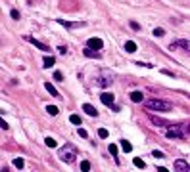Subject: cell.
<instances>
[{"mask_svg":"<svg viewBox=\"0 0 190 172\" xmlns=\"http://www.w3.org/2000/svg\"><path fill=\"white\" fill-rule=\"evenodd\" d=\"M188 136V128L186 124H181V126H173L167 130V138L169 140H184Z\"/></svg>","mask_w":190,"mask_h":172,"instance_id":"1","label":"cell"},{"mask_svg":"<svg viewBox=\"0 0 190 172\" xmlns=\"http://www.w3.org/2000/svg\"><path fill=\"white\" fill-rule=\"evenodd\" d=\"M146 107L148 109H154V111H171L173 105L169 101H163V100L154 98V100H146Z\"/></svg>","mask_w":190,"mask_h":172,"instance_id":"2","label":"cell"},{"mask_svg":"<svg viewBox=\"0 0 190 172\" xmlns=\"http://www.w3.org/2000/svg\"><path fill=\"white\" fill-rule=\"evenodd\" d=\"M60 159L63 161V163H73V161H75V149H73L71 145L63 147V149L60 151Z\"/></svg>","mask_w":190,"mask_h":172,"instance_id":"3","label":"cell"},{"mask_svg":"<svg viewBox=\"0 0 190 172\" xmlns=\"http://www.w3.org/2000/svg\"><path fill=\"white\" fill-rule=\"evenodd\" d=\"M87 46H88V48H92V50H102L104 48V40L98 38V36H92V38H88Z\"/></svg>","mask_w":190,"mask_h":172,"instance_id":"4","label":"cell"},{"mask_svg":"<svg viewBox=\"0 0 190 172\" xmlns=\"http://www.w3.org/2000/svg\"><path fill=\"white\" fill-rule=\"evenodd\" d=\"M25 40H27V42H31L35 46V48H39V50H42V52H50V48L48 46H46L44 42H40V40H36V38H33V36H25Z\"/></svg>","mask_w":190,"mask_h":172,"instance_id":"5","label":"cell"},{"mask_svg":"<svg viewBox=\"0 0 190 172\" xmlns=\"http://www.w3.org/2000/svg\"><path fill=\"white\" fill-rule=\"evenodd\" d=\"M58 23H60V25H63V27H67V29H75V27H84V25H87L84 21H75V23H73V21H65V19H58Z\"/></svg>","mask_w":190,"mask_h":172,"instance_id":"6","label":"cell"},{"mask_svg":"<svg viewBox=\"0 0 190 172\" xmlns=\"http://www.w3.org/2000/svg\"><path fill=\"white\" fill-rule=\"evenodd\" d=\"M100 100H102L104 105H109V107H112L115 98H113V94H109V92H102V94H100Z\"/></svg>","mask_w":190,"mask_h":172,"instance_id":"7","label":"cell"},{"mask_svg":"<svg viewBox=\"0 0 190 172\" xmlns=\"http://www.w3.org/2000/svg\"><path fill=\"white\" fill-rule=\"evenodd\" d=\"M83 111L87 113V115H90V117H98L96 107H94V105H90V103H84V105H83Z\"/></svg>","mask_w":190,"mask_h":172,"instance_id":"8","label":"cell"},{"mask_svg":"<svg viewBox=\"0 0 190 172\" xmlns=\"http://www.w3.org/2000/svg\"><path fill=\"white\" fill-rule=\"evenodd\" d=\"M171 50H177V48H184V50H188V40H179V42H173L171 46H169Z\"/></svg>","mask_w":190,"mask_h":172,"instance_id":"9","label":"cell"},{"mask_svg":"<svg viewBox=\"0 0 190 172\" xmlns=\"http://www.w3.org/2000/svg\"><path fill=\"white\" fill-rule=\"evenodd\" d=\"M131 100H133L135 103H140V101H144V94L138 92V90H135L133 94H131Z\"/></svg>","mask_w":190,"mask_h":172,"instance_id":"10","label":"cell"},{"mask_svg":"<svg viewBox=\"0 0 190 172\" xmlns=\"http://www.w3.org/2000/svg\"><path fill=\"white\" fill-rule=\"evenodd\" d=\"M44 88L48 90V94H50V96H54V98H62V96H60V92H58L56 88L50 84V82H44Z\"/></svg>","mask_w":190,"mask_h":172,"instance_id":"11","label":"cell"},{"mask_svg":"<svg viewBox=\"0 0 190 172\" xmlns=\"http://www.w3.org/2000/svg\"><path fill=\"white\" fill-rule=\"evenodd\" d=\"M125 50H127V54H135V52H136V44L133 42V40H127V42H125Z\"/></svg>","mask_w":190,"mask_h":172,"instance_id":"12","label":"cell"},{"mask_svg":"<svg viewBox=\"0 0 190 172\" xmlns=\"http://www.w3.org/2000/svg\"><path fill=\"white\" fill-rule=\"evenodd\" d=\"M175 168L177 170H188V163L182 161V159H179V161H175Z\"/></svg>","mask_w":190,"mask_h":172,"instance_id":"13","label":"cell"},{"mask_svg":"<svg viewBox=\"0 0 190 172\" xmlns=\"http://www.w3.org/2000/svg\"><path fill=\"white\" fill-rule=\"evenodd\" d=\"M150 121L154 122V124H160V126H169L167 121H163V119H157V117H154V115H150Z\"/></svg>","mask_w":190,"mask_h":172,"instance_id":"14","label":"cell"},{"mask_svg":"<svg viewBox=\"0 0 190 172\" xmlns=\"http://www.w3.org/2000/svg\"><path fill=\"white\" fill-rule=\"evenodd\" d=\"M83 54L87 56V57H96V59L100 57V54H98L96 50H92V48H87V50H83Z\"/></svg>","mask_w":190,"mask_h":172,"instance_id":"15","label":"cell"},{"mask_svg":"<svg viewBox=\"0 0 190 172\" xmlns=\"http://www.w3.org/2000/svg\"><path fill=\"white\" fill-rule=\"evenodd\" d=\"M121 147H123V151L125 153H129V151H133V145H131L127 140H121Z\"/></svg>","mask_w":190,"mask_h":172,"instance_id":"16","label":"cell"},{"mask_svg":"<svg viewBox=\"0 0 190 172\" xmlns=\"http://www.w3.org/2000/svg\"><path fill=\"white\" fill-rule=\"evenodd\" d=\"M46 111H48V113L52 115V117H56V115L60 113V109H58L56 105H48V107H46Z\"/></svg>","mask_w":190,"mask_h":172,"instance_id":"17","label":"cell"},{"mask_svg":"<svg viewBox=\"0 0 190 172\" xmlns=\"http://www.w3.org/2000/svg\"><path fill=\"white\" fill-rule=\"evenodd\" d=\"M54 57H52V56H46L44 57V67H52V65H54Z\"/></svg>","mask_w":190,"mask_h":172,"instance_id":"18","label":"cell"},{"mask_svg":"<svg viewBox=\"0 0 190 172\" xmlns=\"http://www.w3.org/2000/svg\"><path fill=\"white\" fill-rule=\"evenodd\" d=\"M44 143H46V145H48V147H56V145H58V142H56V140H54V138H50V136H48V138H46V140H44Z\"/></svg>","mask_w":190,"mask_h":172,"instance_id":"19","label":"cell"},{"mask_svg":"<svg viewBox=\"0 0 190 172\" xmlns=\"http://www.w3.org/2000/svg\"><path fill=\"white\" fill-rule=\"evenodd\" d=\"M96 84L98 86H109V84H112V80H109V79H98Z\"/></svg>","mask_w":190,"mask_h":172,"instance_id":"20","label":"cell"},{"mask_svg":"<svg viewBox=\"0 0 190 172\" xmlns=\"http://www.w3.org/2000/svg\"><path fill=\"white\" fill-rule=\"evenodd\" d=\"M23 164H25V161L23 159H14V166H15V168H23Z\"/></svg>","mask_w":190,"mask_h":172,"instance_id":"21","label":"cell"},{"mask_svg":"<svg viewBox=\"0 0 190 172\" xmlns=\"http://www.w3.org/2000/svg\"><path fill=\"white\" fill-rule=\"evenodd\" d=\"M133 164H135V166H138V168H144V166H146V164H144V161H142V159H138V157H136V159H133Z\"/></svg>","mask_w":190,"mask_h":172,"instance_id":"22","label":"cell"},{"mask_svg":"<svg viewBox=\"0 0 190 172\" xmlns=\"http://www.w3.org/2000/svg\"><path fill=\"white\" fill-rule=\"evenodd\" d=\"M69 121H71L73 124H81V117H79V115H71Z\"/></svg>","mask_w":190,"mask_h":172,"instance_id":"23","label":"cell"},{"mask_svg":"<svg viewBox=\"0 0 190 172\" xmlns=\"http://www.w3.org/2000/svg\"><path fill=\"white\" fill-rule=\"evenodd\" d=\"M108 149H109V153H112L113 157L117 155V145H115V143H109V147H108Z\"/></svg>","mask_w":190,"mask_h":172,"instance_id":"24","label":"cell"},{"mask_svg":"<svg viewBox=\"0 0 190 172\" xmlns=\"http://www.w3.org/2000/svg\"><path fill=\"white\" fill-rule=\"evenodd\" d=\"M165 35V31H163L161 27H157V29H154V36H163Z\"/></svg>","mask_w":190,"mask_h":172,"instance_id":"25","label":"cell"},{"mask_svg":"<svg viewBox=\"0 0 190 172\" xmlns=\"http://www.w3.org/2000/svg\"><path fill=\"white\" fill-rule=\"evenodd\" d=\"M81 170H90V163H88V161H83V163H81Z\"/></svg>","mask_w":190,"mask_h":172,"instance_id":"26","label":"cell"},{"mask_svg":"<svg viewBox=\"0 0 190 172\" xmlns=\"http://www.w3.org/2000/svg\"><path fill=\"white\" fill-rule=\"evenodd\" d=\"M98 136H100V138H108V130H106V128H100V130H98Z\"/></svg>","mask_w":190,"mask_h":172,"instance_id":"27","label":"cell"},{"mask_svg":"<svg viewBox=\"0 0 190 172\" xmlns=\"http://www.w3.org/2000/svg\"><path fill=\"white\" fill-rule=\"evenodd\" d=\"M77 134H79L81 138H87V136H88V134H87V130H84V128H79V130H77Z\"/></svg>","mask_w":190,"mask_h":172,"instance_id":"28","label":"cell"},{"mask_svg":"<svg viewBox=\"0 0 190 172\" xmlns=\"http://www.w3.org/2000/svg\"><path fill=\"white\" fill-rule=\"evenodd\" d=\"M152 157H156V159H163L165 155H163L161 151H154V153H152Z\"/></svg>","mask_w":190,"mask_h":172,"instance_id":"29","label":"cell"},{"mask_svg":"<svg viewBox=\"0 0 190 172\" xmlns=\"http://www.w3.org/2000/svg\"><path fill=\"white\" fill-rule=\"evenodd\" d=\"M0 128H4V130H8V128H10V126H8V122L4 121L2 117H0Z\"/></svg>","mask_w":190,"mask_h":172,"instance_id":"30","label":"cell"},{"mask_svg":"<svg viewBox=\"0 0 190 172\" xmlns=\"http://www.w3.org/2000/svg\"><path fill=\"white\" fill-rule=\"evenodd\" d=\"M10 15H12V19H19V12H17V10H12Z\"/></svg>","mask_w":190,"mask_h":172,"instance_id":"31","label":"cell"},{"mask_svg":"<svg viewBox=\"0 0 190 172\" xmlns=\"http://www.w3.org/2000/svg\"><path fill=\"white\" fill-rule=\"evenodd\" d=\"M54 80H63V75H62L60 71H56V73H54Z\"/></svg>","mask_w":190,"mask_h":172,"instance_id":"32","label":"cell"},{"mask_svg":"<svg viewBox=\"0 0 190 172\" xmlns=\"http://www.w3.org/2000/svg\"><path fill=\"white\" fill-rule=\"evenodd\" d=\"M131 29H135V31H138L140 29V25L136 23V21H131Z\"/></svg>","mask_w":190,"mask_h":172,"instance_id":"33","label":"cell"},{"mask_svg":"<svg viewBox=\"0 0 190 172\" xmlns=\"http://www.w3.org/2000/svg\"><path fill=\"white\" fill-rule=\"evenodd\" d=\"M58 52H60V54H62V56H65V52H67V48H65V46H60V48H58Z\"/></svg>","mask_w":190,"mask_h":172,"instance_id":"34","label":"cell"}]
</instances>
